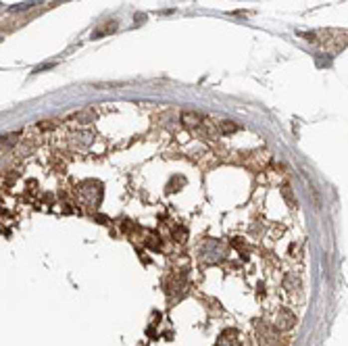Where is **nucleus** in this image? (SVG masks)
Returning <instances> with one entry per match:
<instances>
[{
	"mask_svg": "<svg viewBox=\"0 0 348 346\" xmlns=\"http://www.w3.org/2000/svg\"><path fill=\"white\" fill-rule=\"evenodd\" d=\"M181 123H185L188 128H198V125L202 123V115L192 113V111H185V113H181Z\"/></svg>",
	"mask_w": 348,
	"mask_h": 346,
	"instance_id": "obj_1",
	"label": "nucleus"
},
{
	"mask_svg": "<svg viewBox=\"0 0 348 346\" xmlns=\"http://www.w3.org/2000/svg\"><path fill=\"white\" fill-rule=\"evenodd\" d=\"M17 142V134H8V136H2L0 138V151H4V148L13 146Z\"/></svg>",
	"mask_w": 348,
	"mask_h": 346,
	"instance_id": "obj_2",
	"label": "nucleus"
},
{
	"mask_svg": "<svg viewBox=\"0 0 348 346\" xmlns=\"http://www.w3.org/2000/svg\"><path fill=\"white\" fill-rule=\"evenodd\" d=\"M219 128H221L223 134H234V132L240 130V125H236L234 121H221V123H219Z\"/></svg>",
	"mask_w": 348,
	"mask_h": 346,
	"instance_id": "obj_3",
	"label": "nucleus"
},
{
	"mask_svg": "<svg viewBox=\"0 0 348 346\" xmlns=\"http://www.w3.org/2000/svg\"><path fill=\"white\" fill-rule=\"evenodd\" d=\"M77 138H79V144H84V146H88L92 140H94V136H92L90 132H82V134H77V136H75V140H77Z\"/></svg>",
	"mask_w": 348,
	"mask_h": 346,
	"instance_id": "obj_4",
	"label": "nucleus"
},
{
	"mask_svg": "<svg viewBox=\"0 0 348 346\" xmlns=\"http://www.w3.org/2000/svg\"><path fill=\"white\" fill-rule=\"evenodd\" d=\"M38 4V0H29V2H21V4H15V6H10V10H27L31 6H36Z\"/></svg>",
	"mask_w": 348,
	"mask_h": 346,
	"instance_id": "obj_5",
	"label": "nucleus"
},
{
	"mask_svg": "<svg viewBox=\"0 0 348 346\" xmlns=\"http://www.w3.org/2000/svg\"><path fill=\"white\" fill-rule=\"evenodd\" d=\"M73 119H75V121H84V123H90V121H92V113H79V115H75Z\"/></svg>",
	"mask_w": 348,
	"mask_h": 346,
	"instance_id": "obj_6",
	"label": "nucleus"
},
{
	"mask_svg": "<svg viewBox=\"0 0 348 346\" xmlns=\"http://www.w3.org/2000/svg\"><path fill=\"white\" fill-rule=\"evenodd\" d=\"M136 21H146V15H140V13H138V15H136Z\"/></svg>",
	"mask_w": 348,
	"mask_h": 346,
	"instance_id": "obj_7",
	"label": "nucleus"
}]
</instances>
